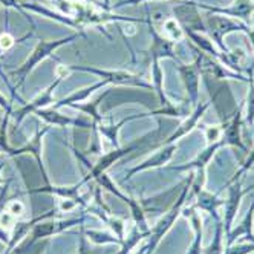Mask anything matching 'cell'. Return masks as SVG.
I'll use <instances>...</instances> for the list:
<instances>
[{"mask_svg":"<svg viewBox=\"0 0 254 254\" xmlns=\"http://www.w3.org/2000/svg\"><path fill=\"white\" fill-rule=\"evenodd\" d=\"M176 12V22L181 25L183 31L189 29H196V31H204L202 22H201V15L197 14L196 6L193 3H186L181 5L175 9Z\"/></svg>","mask_w":254,"mask_h":254,"instance_id":"2","label":"cell"},{"mask_svg":"<svg viewBox=\"0 0 254 254\" xmlns=\"http://www.w3.org/2000/svg\"><path fill=\"white\" fill-rule=\"evenodd\" d=\"M219 136H221V130L217 129V127H210V129L207 130V139L210 142L217 141V139H219Z\"/></svg>","mask_w":254,"mask_h":254,"instance_id":"13","label":"cell"},{"mask_svg":"<svg viewBox=\"0 0 254 254\" xmlns=\"http://www.w3.org/2000/svg\"><path fill=\"white\" fill-rule=\"evenodd\" d=\"M164 34L167 35V39L170 42H176V40H181L184 37V31L181 28V25L175 20V19H169L164 22Z\"/></svg>","mask_w":254,"mask_h":254,"instance_id":"5","label":"cell"},{"mask_svg":"<svg viewBox=\"0 0 254 254\" xmlns=\"http://www.w3.org/2000/svg\"><path fill=\"white\" fill-rule=\"evenodd\" d=\"M204 8L211 9L214 12H227V14H233L236 17L247 19V17L251 14V11L254 9V5L251 3V0H238V2L234 3V6L228 8V9H216V8H208V6H204Z\"/></svg>","mask_w":254,"mask_h":254,"instance_id":"3","label":"cell"},{"mask_svg":"<svg viewBox=\"0 0 254 254\" xmlns=\"http://www.w3.org/2000/svg\"><path fill=\"white\" fill-rule=\"evenodd\" d=\"M77 37V35H70V37H67V39H62V40H54V42H40L39 45H37V48H35L34 51H32V54L29 56V59L26 60V63L20 67V69H17V70H14V75H19L20 77V80L23 81L25 80V77L29 74V72L37 66L42 60H45L48 56H51V54L56 51L59 46H62L63 43H67V42H72Z\"/></svg>","mask_w":254,"mask_h":254,"instance_id":"1","label":"cell"},{"mask_svg":"<svg viewBox=\"0 0 254 254\" xmlns=\"http://www.w3.org/2000/svg\"><path fill=\"white\" fill-rule=\"evenodd\" d=\"M54 2H56L59 6H62L66 12H72V11H74L75 9V5H72L70 2H67V0H54Z\"/></svg>","mask_w":254,"mask_h":254,"instance_id":"14","label":"cell"},{"mask_svg":"<svg viewBox=\"0 0 254 254\" xmlns=\"http://www.w3.org/2000/svg\"><path fill=\"white\" fill-rule=\"evenodd\" d=\"M14 43H15V39L12 37L11 34L5 32V34L0 35V51H6V49H9Z\"/></svg>","mask_w":254,"mask_h":254,"instance_id":"10","label":"cell"},{"mask_svg":"<svg viewBox=\"0 0 254 254\" xmlns=\"http://www.w3.org/2000/svg\"><path fill=\"white\" fill-rule=\"evenodd\" d=\"M5 6H14V8H19V3H17V0H0ZM22 9V8H19Z\"/></svg>","mask_w":254,"mask_h":254,"instance_id":"15","label":"cell"},{"mask_svg":"<svg viewBox=\"0 0 254 254\" xmlns=\"http://www.w3.org/2000/svg\"><path fill=\"white\" fill-rule=\"evenodd\" d=\"M22 6H23V8H26V9H32V11H35V12L45 14V15H48V17H49V19H56V20H60V22L67 23V25H77L74 20L64 19V17H62V15H57V14H54V12L48 11L46 8H40V6H37V5H22Z\"/></svg>","mask_w":254,"mask_h":254,"instance_id":"6","label":"cell"},{"mask_svg":"<svg viewBox=\"0 0 254 254\" xmlns=\"http://www.w3.org/2000/svg\"><path fill=\"white\" fill-rule=\"evenodd\" d=\"M193 225H194V230H196V239H194L189 254H202V251H201V238H202V234H201V221H199L197 216L193 217Z\"/></svg>","mask_w":254,"mask_h":254,"instance_id":"7","label":"cell"},{"mask_svg":"<svg viewBox=\"0 0 254 254\" xmlns=\"http://www.w3.org/2000/svg\"><path fill=\"white\" fill-rule=\"evenodd\" d=\"M207 254H221V228L217 230L216 239H214V242L211 244V247L207 250Z\"/></svg>","mask_w":254,"mask_h":254,"instance_id":"11","label":"cell"},{"mask_svg":"<svg viewBox=\"0 0 254 254\" xmlns=\"http://www.w3.org/2000/svg\"><path fill=\"white\" fill-rule=\"evenodd\" d=\"M9 214H12L15 219L17 217H20V216H23V213H25V207H23V204L20 202V201H14V202H9L8 204V210H6Z\"/></svg>","mask_w":254,"mask_h":254,"instance_id":"9","label":"cell"},{"mask_svg":"<svg viewBox=\"0 0 254 254\" xmlns=\"http://www.w3.org/2000/svg\"><path fill=\"white\" fill-rule=\"evenodd\" d=\"M183 72H184V78L187 81L190 92L193 95H196V92H197L196 90L197 89V72H196V69L194 67H186V69H183Z\"/></svg>","mask_w":254,"mask_h":254,"instance_id":"8","label":"cell"},{"mask_svg":"<svg viewBox=\"0 0 254 254\" xmlns=\"http://www.w3.org/2000/svg\"><path fill=\"white\" fill-rule=\"evenodd\" d=\"M254 251V245H244V247H236L228 251V254H248Z\"/></svg>","mask_w":254,"mask_h":254,"instance_id":"12","label":"cell"},{"mask_svg":"<svg viewBox=\"0 0 254 254\" xmlns=\"http://www.w3.org/2000/svg\"><path fill=\"white\" fill-rule=\"evenodd\" d=\"M241 197H242V193L239 191V187H234L231 190V193H230V201L227 204V224H228L227 227H230L234 213L238 211V208H239Z\"/></svg>","mask_w":254,"mask_h":254,"instance_id":"4","label":"cell"}]
</instances>
